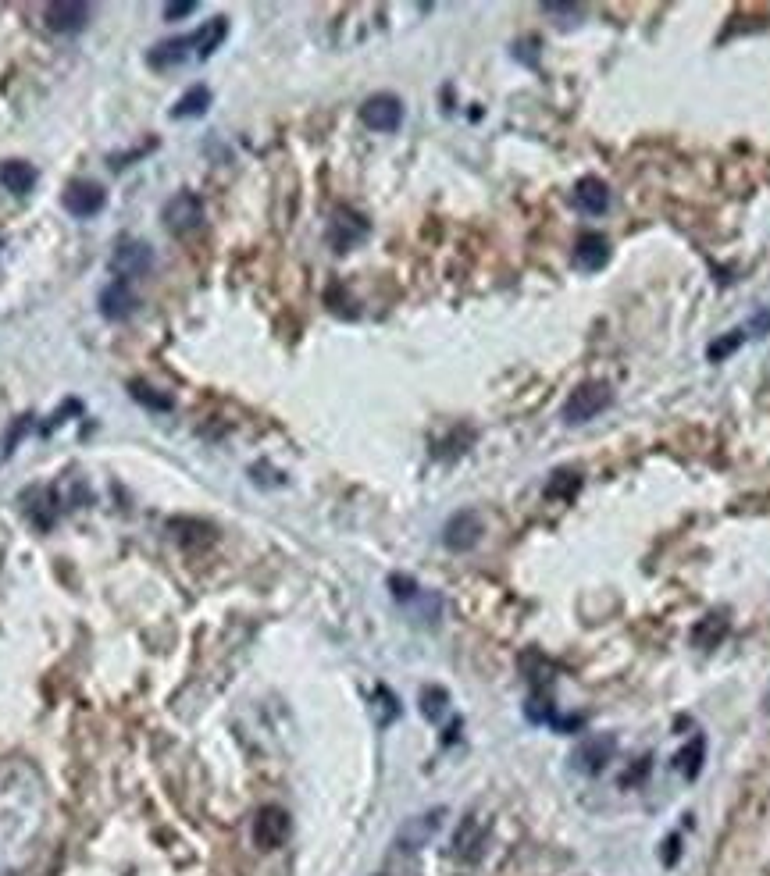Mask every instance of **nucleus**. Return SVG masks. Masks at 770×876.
<instances>
[{
  "label": "nucleus",
  "mask_w": 770,
  "mask_h": 876,
  "mask_svg": "<svg viewBox=\"0 0 770 876\" xmlns=\"http://www.w3.org/2000/svg\"><path fill=\"white\" fill-rule=\"evenodd\" d=\"M443 820H446L443 805H435V809H428V812H421V816H414V820H407L400 827V834H396L400 852H418V848H425V844L432 841L439 830H443Z\"/></svg>",
  "instance_id": "nucleus-7"
},
{
  "label": "nucleus",
  "mask_w": 770,
  "mask_h": 876,
  "mask_svg": "<svg viewBox=\"0 0 770 876\" xmlns=\"http://www.w3.org/2000/svg\"><path fill=\"white\" fill-rule=\"evenodd\" d=\"M36 182H40V171L29 161H0V186L15 196L33 193Z\"/></svg>",
  "instance_id": "nucleus-17"
},
{
  "label": "nucleus",
  "mask_w": 770,
  "mask_h": 876,
  "mask_svg": "<svg viewBox=\"0 0 770 876\" xmlns=\"http://www.w3.org/2000/svg\"><path fill=\"white\" fill-rule=\"evenodd\" d=\"M361 122L375 132H396L403 125V104L393 93H375L361 104Z\"/></svg>",
  "instance_id": "nucleus-8"
},
{
  "label": "nucleus",
  "mask_w": 770,
  "mask_h": 876,
  "mask_svg": "<svg viewBox=\"0 0 770 876\" xmlns=\"http://www.w3.org/2000/svg\"><path fill=\"white\" fill-rule=\"evenodd\" d=\"M746 335H756V339H763V335H770V310H760V314L753 317L746 325Z\"/></svg>",
  "instance_id": "nucleus-28"
},
{
  "label": "nucleus",
  "mask_w": 770,
  "mask_h": 876,
  "mask_svg": "<svg viewBox=\"0 0 770 876\" xmlns=\"http://www.w3.org/2000/svg\"><path fill=\"white\" fill-rule=\"evenodd\" d=\"M0 246H4V243H0Z\"/></svg>",
  "instance_id": "nucleus-31"
},
{
  "label": "nucleus",
  "mask_w": 770,
  "mask_h": 876,
  "mask_svg": "<svg viewBox=\"0 0 770 876\" xmlns=\"http://www.w3.org/2000/svg\"><path fill=\"white\" fill-rule=\"evenodd\" d=\"M140 307L136 303V292H132L129 282H107L104 292H100V314L107 317V321H125V317H132V310Z\"/></svg>",
  "instance_id": "nucleus-12"
},
{
  "label": "nucleus",
  "mask_w": 770,
  "mask_h": 876,
  "mask_svg": "<svg viewBox=\"0 0 770 876\" xmlns=\"http://www.w3.org/2000/svg\"><path fill=\"white\" fill-rule=\"evenodd\" d=\"M389 588H393V599L396 602H414L421 595L418 581H414V577H407V574H393V577H389Z\"/></svg>",
  "instance_id": "nucleus-26"
},
{
  "label": "nucleus",
  "mask_w": 770,
  "mask_h": 876,
  "mask_svg": "<svg viewBox=\"0 0 770 876\" xmlns=\"http://www.w3.org/2000/svg\"><path fill=\"white\" fill-rule=\"evenodd\" d=\"M728 631H731V620H728V613L721 609V613H706V617L692 627L689 638H692V645H696V649L710 652V649H717L724 638H728Z\"/></svg>",
  "instance_id": "nucleus-16"
},
{
  "label": "nucleus",
  "mask_w": 770,
  "mask_h": 876,
  "mask_svg": "<svg viewBox=\"0 0 770 876\" xmlns=\"http://www.w3.org/2000/svg\"><path fill=\"white\" fill-rule=\"evenodd\" d=\"M678 844H681V837H678V834L667 837V852H664V862H667V866H674V862H678Z\"/></svg>",
  "instance_id": "nucleus-30"
},
{
  "label": "nucleus",
  "mask_w": 770,
  "mask_h": 876,
  "mask_svg": "<svg viewBox=\"0 0 770 876\" xmlns=\"http://www.w3.org/2000/svg\"><path fill=\"white\" fill-rule=\"evenodd\" d=\"M610 260V243L599 232H582L574 243V264L582 271H599Z\"/></svg>",
  "instance_id": "nucleus-15"
},
{
  "label": "nucleus",
  "mask_w": 770,
  "mask_h": 876,
  "mask_svg": "<svg viewBox=\"0 0 770 876\" xmlns=\"http://www.w3.org/2000/svg\"><path fill=\"white\" fill-rule=\"evenodd\" d=\"M375 698H378V709H382V716H378V727H389V723L400 716V702H396V695L389 688H375Z\"/></svg>",
  "instance_id": "nucleus-27"
},
{
  "label": "nucleus",
  "mask_w": 770,
  "mask_h": 876,
  "mask_svg": "<svg viewBox=\"0 0 770 876\" xmlns=\"http://www.w3.org/2000/svg\"><path fill=\"white\" fill-rule=\"evenodd\" d=\"M578 488H582V474L578 471H557L553 474V481L546 485V499H574L578 495Z\"/></svg>",
  "instance_id": "nucleus-21"
},
{
  "label": "nucleus",
  "mask_w": 770,
  "mask_h": 876,
  "mask_svg": "<svg viewBox=\"0 0 770 876\" xmlns=\"http://www.w3.org/2000/svg\"><path fill=\"white\" fill-rule=\"evenodd\" d=\"M574 207L585 214H607L610 211V186L596 175H585L578 186H574Z\"/></svg>",
  "instance_id": "nucleus-13"
},
{
  "label": "nucleus",
  "mask_w": 770,
  "mask_h": 876,
  "mask_svg": "<svg viewBox=\"0 0 770 876\" xmlns=\"http://www.w3.org/2000/svg\"><path fill=\"white\" fill-rule=\"evenodd\" d=\"M207 107H211V90H207V86H193V90L172 107V118H179V122L182 118H200Z\"/></svg>",
  "instance_id": "nucleus-20"
},
{
  "label": "nucleus",
  "mask_w": 770,
  "mask_h": 876,
  "mask_svg": "<svg viewBox=\"0 0 770 876\" xmlns=\"http://www.w3.org/2000/svg\"><path fill=\"white\" fill-rule=\"evenodd\" d=\"M129 392L136 403L150 406V410H172V396H164L161 389H154V385H147V382H132Z\"/></svg>",
  "instance_id": "nucleus-23"
},
{
  "label": "nucleus",
  "mask_w": 770,
  "mask_h": 876,
  "mask_svg": "<svg viewBox=\"0 0 770 876\" xmlns=\"http://www.w3.org/2000/svg\"><path fill=\"white\" fill-rule=\"evenodd\" d=\"M189 57H193L189 40L186 36H175V40H164V43H157V47H150L147 65L154 68V72H172V68L186 65Z\"/></svg>",
  "instance_id": "nucleus-14"
},
{
  "label": "nucleus",
  "mask_w": 770,
  "mask_h": 876,
  "mask_svg": "<svg viewBox=\"0 0 770 876\" xmlns=\"http://www.w3.org/2000/svg\"><path fill=\"white\" fill-rule=\"evenodd\" d=\"M107 268H111V275H115L118 282L143 278L154 268V250H150V243H143V239H118V246L111 250V260H107Z\"/></svg>",
  "instance_id": "nucleus-1"
},
{
  "label": "nucleus",
  "mask_w": 770,
  "mask_h": 876,
  "mask_svg": "<svg viewBox=\"0 0 770 876\" xmlns=\"http://www.w3.org/2000/svg\"><path fill=\"white\" fill-rule=\"evenodd\" d=\"M193 11H197V4H193V0H182V4H164V18H168V22L193 15Z\"/></svg>",
  "instance_id": "nucleus-29"
},
{
  "label": "nucleus",
  "mask_w": 770,
  "mask_h": 876,
  "mask_svg": "<svg viewBox=\"0 0 770 876\" xmlns=\"http://www.w3.org/2000/svg\"><path fill=\"white\" fill-rule=\"evenodd\" d=\"M746 342V328H735V332H728L724 339L710 342V349H706V360H713V364H721V360H728L731 353H735L738 346Z\"/></svg>",
  "instance_id": "nucleus-24"
},
{
  "label": "nucleus",
  "mask_w": 770,
  "mask_h": 876,
  "mask_svg": "<svg viewBox=\"0 0 770 876\" xmlns=\"http://www.w3.org/2000/svg\"><path fill=\"white\" fill-rule=\"evenodd\" d=\"M485 837H489V827H485L475 812H471V816H464V820H460L457 834H453V855H457V859H464V862H478V859H482Z\"/></svg>",
  "instance_id": "nucleus-10"
},
{
  "label": "nucleus",
  "mask_w": 770,
  "mask_h": 876,
  "mask_svg": "<svg viewBox=\"0 0 770 876\" xmlns=\"http://www.w3.org/2000/svg\"><path fill=\"white\" fill-rule=\"evenodd\" d=\"M485 535V524L475 510H457L443 528V545L450 552H471Z\"/></svg>",
  "instance_id": "nucleus-6"
},
{
  "label": "nucleus",
  "mask_w": 770,
  "mask_h": 876,
  "mask_svg": "<svg viewBox=\"0 0 770 876\" xmlns=\"http://www.w3.org/2000/svg\"><path fill=\"white\" fill-rule=\"evenodd\" d=\"M43 22H47V29H54V33H82L86 29V22H90V4H47L43 8Z\"/></svg>",
  "instance_id": "nucleus-11"
},
{
  "label": "nucleus",
  "mask_w": 770,
  "mask_h": 876,
  "mask_svg": "<svg viewBox=\"0 0 770 876\" xmlns=\"http://www.w3.org/2000/svg\"><path fill=\"white\" fill-rule=\"evenodd\" d=\"M617 752V738L614 734H596V738H585L582 745L571 752V766L585 777H599V773L607 770L610 759Z\"/></svg>",
  "instance_id": "nucleus-5"
},
{
  "label": "nucleus",
  "mask_w": 770,
  "mask_h": 876,
  "mask_svg": "<svg viewBox=\"0 0 770 876\" xmlns=\"http://www.w3.org/2000/svg\"><path fill=\"white\" fill-rule=\"evenodd\" d=\"M225 36H229V18H211V22L200 25L197 33H189L186 40L197 57H211L225 43Z\"/></svg>",
  "instance_id": "nucleus-18"
},
{
  "label": "nucleus",
  "mask_w": 770,
  "mask_h": 876,
  "mask_svg": "<svg viewBox=\"0 0 770 876\" xmlns=\"http://www.w3.org/2000/svg\"><path fill=\"white\" fill-rule=\"evenodd\" d=\"M614 403V389L607 382H585L567 396L564 403V421L567 424H589L596 414H603Z\"/></svg>",
  "instance_id": "nucleus-2"
},
{
  "label": "nucleus",
  "mask_w": 770,
  "mask_h": 876,
  "mask_svg": "<svg viewBox=\"0 0 770 876\" xmlns=\"http://www.w3.org/2000/svg\"><path fill=\"white\" fill-rule=\"evenodd\" d=\"M446 706H450V695H446L443 688H425V691H421V713H425L428 720H443Z\"/></svg>",
  "instance_id": "nucleus-25"
},
{
  "label": "nucleus",
  "mask_w": 770,
  "mask_h": 876,
  "mask_svg": "<svg viewBox=\"0 0 770 876\" xmlns=\"http://www.w3.org/2000/svg\"><path fill=\"white\" fill-rule=\"evenodd\" d=\"M65 211L72 214V218H97L100 211H104V203H107V193L100 182H90V179H79V182H68L65 189Z\"/></svg>",
  "instance_id": "nucleus-9"
},
{
  "label": "nucleus",
  "mask_w": 770,
  "mask_h": 876,
  "mask_svg": "<svg viewBox=\"0 0 770 876\" xmlns=\"http://www.w3.org/2000/svg\"><path fill=\"white\" fill-rule=\"evenodd\" d=\"M161 218L172 236H189V232H197L204 225V200L197 193H175L164 203Z\"/></svg>",
  "instance_id": "nucleus-3"
},
{
  "label": "nucleus",
  "mask_w": 770,
  "mask_h": 876,
  "mask_svg": "<svg viewBox=\"0 0 770 876\" xmlns=\"http://www.w3.org/2000/svg\"><path fill=\"white\" fill-rule=\"evenodd\" d=\"M703 763H706V738H703V734H696V738H692L689 745L678 752L674 766H678V773L685 780H696L699 773H703Z\"/></svg>",
  "instance_id": "nucleus-19"
},
{
  "label": "nucleus",
  "mask_w": 770,
  "mask_h": 876,
  "mask_svg": "<svg viewBox=\"0 0 770 876\" xmlns=\"http://www.w3.org/2000/svg\"><path fill=\"white\" fill-rule=\"evenodd\" d=\"M289 830H293V820L289 812L279 809V805H264L254 816V844L261 852H275L289 841Z\"/></svg>",
  "instance_id": "nucleus-4"
},
{
  "label": "nucleus",
  "mask_w": 770,
  "mask_h": 876,
  "mask_svg": "<svg viewBox=\"0 0 770 876\" xmlns=\"http://www.w3.org/2000/svg\"><path fill=\"white\" fill-rule=\"evenodd\" d=\"M350 225H361V218H353V214L339 211L336 218H332V228H328V239H332V246L336 250H350L357 239L350 236Z\"/></svg>",
  "instance_id": "nucleus-22"
}]
</instances>
